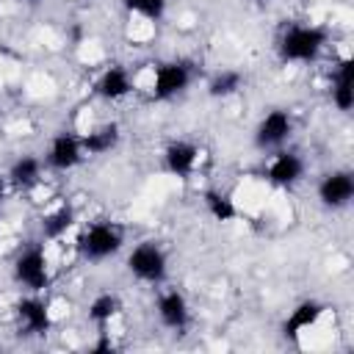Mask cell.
<instances>
[{
    "label": "cell",
    "mask_w": 354,
    "mask_h": 354,
    "mask_svg": "<svg viewBox=\"0 0 354 354\" xmlns=\"http://www.w3.org/2000/svg\"><path fill=\"white\" fill-rule=\"evenodd\" d=\"M326 44V33L315 25H290L279 39L285 61H313Z\"/></svg>",
    "instance_id": "6da1fadb"
},
{
    "label": "cell",
    "mask_w": 354,
    "mask_h": 354,
    "mask_svg": "<svg viewBox=\"0 0 354 354\" xmlns=\"http://www.w3.org/2000/svg\"><path fill=\"white\" fill-rule=\"evenodd\" d=\"M119 246H122V230L111 221H97L77 238V249L88 260H105L113 252H119Z\"/></svg>",
    "instance_id": "7a4b0ae2"
},
{
    "label": "cell",
    "mask_w": 354,
    "mask_h": 354,
    "mask_svg": "<svg viewBox=\"0 0 354 354\" xmlns=\"http://www.w3.org/2000/svg\"><path fill=\"white\" fill-rule=\"evenodd\" d=\"M127 268L144 282H160L166 277V254L155 243H138L127 257Z\"/></svg>",
    "instance_id": "3957f363"
},
{
    "label": "cell",
    "mask_w": 354,
    "mask_h": 354,
    "mask_svg": "<svg viewBox=\"0 0 354 354\" xmlns=\"http://www.w3.org/2000/svg\"><path fill=\"white\" fill-rule=\"evenodd\" d=\"M14 277H17V282H22L28 290H41V288H47L50 274H47V257H44V252H41L39 246L25 249V252L17 257V263H14Z\"/></svg>",
    "instance_id": "277c9868"
},
{
    "label": "cell",
    "mask_w": 354,
    "mask_h": 354,
    "mask_svg": "<svg viewBox=\"0 0 354 354\" xmlns=\"http://www.w3.org/2000/svg\"><path fill=\"white\" fill-rule=\"evenodd\" d=\"M191 83V72L185 64L180 61H171V64H160L155 69V83H152V91L158 100H169V97H177L180 91H185Z\"/></svg>",
    "instance_id": "5b68a950"
},
{
    "label": "cell",
    "mask_w": 354,
    "mask_h": 354,
    "mask_svg": "<svg viewBox=\"0 0 354 354\" xmlns=\"http://www.w3.org/2000/svg\"><path fill=\"white\" fill-rule=\"evenodd\" d=\"M318 196L326 207H343L351 202L354 196V180L348 171H335V174H326L318 185Z\"/></svg>",
    "instance_id": "8992f818"
},
{
    "label": "cell",
    "mask_w": 354,
    "mask_h": 354,
    "mask_svg": "<svg viewBox=\"0 0 354 354\" xmlns=\"http://www.w3.org/2000/svg\"><path fill=\"white\" fill-rule=\"evenodd\" d=\"M80 158H83V144H80V138H75V136H69V133H61V136L53 138L50 152H47V163H50L53 169L66 171V169L77 166Z\"/></svg>",
    "instance_id": "52a82bcc"
},
{
    "label": "cell",
    "mask_w": 354,
    "mask_h": 354,
    "mask_svg": "<svg viewBox=\"0 0 354 354\" xmlns=\"http://www.w3.org/2000/svg\"><path fill=\"white\" fill-rule=\"evenodd\" d=\"M17 313H19V321H22L28 335H41V332L50 329V310H47V304L39 296L22 299L17 304Z\"/></svg>",
    "instance_id": "ba28073f"
},
{
    "label": "cell",
    "mask_w": 354,
    "mask_h": 354,
    "mask_svg": "<svg viewBox=\"0 0 354 354\" xmlns=\"http://www.w3.org/2000/svg\"><path fill=\"white\" fill-rule=\"evenodd\" d=\"M290 136V116L285 111H271L257 124V144L260 147H277Z\"/></svg>",
    "instance_id": "9c48e42d"
},
{
    "label": "cell",
    "mask_w": 354,
    "mask_h": 354,
    "mask_svg": "<svg viewBox=\"0 0 354 354\" xmlns=\"http://www.w3.org/2000/svg\"><path fill=\"white\" fill-rule=\"evenodd\" d=\"M163 158H166V169H169L171 174L188 177V174L194 171V166H196L199 149H196L194 144H188V141H171V144L166 147Z\"/></svg>",
    "instance_id": "30bf717a"
},
{
    "label": "cell",
    "mask_w": 354,
    "mask_h": 354,
    "mask_svg": "<svg viewBox=\"0 0 354 354\" xmlns=\"http://www.w3.org/2000/svg\"><path fill=\"white\" fill-rule=\"evenodd\" d=\"M158 315L169 329H183L188 324V301L177 290H166L158 299Z\"/></svg>",
    "instance_id": "8fae6325"
},
{
    "label": "cell",
    "mask_w": 354,
    "mask_h": 354,
    "mask_svg": "<svg viewBox=\"0 0 354 354\" xmlns=\"http://www.w3.org/2000/svg\"><path fill=\"white\" fill-rule=\"evenodd\" d=\"M304 171V163L299 155L293 152H279L274 155V160L268 163V180L274 185H293Z\"/></svg>",
    "instance_id": "7c38bea8"
},
{
    "label": "cell",
    "mask_w": 354,
    "mask_h": 354,
    "mask_svg": "<svg viewBox=\"0 0 354 354\" xmlns=\"http://www.w3.org/2000/svg\"><path fill=\"white\" fill-rule=\"evenodd\" d=\"M332 100L340 111H348L354 105V61L351 58H343L337 72H335V80H332Z\"/></svg>",
    "instance_id": "4fadbf2b"
},
{
    "label": "cell",
    "mask_w": 354,
    "mask_h": 354,
    "mask_svg": "<svg viewBox=\"0 0 354 354\" xmlns=\"http://www.w3.org/2000/svg\"><path fill=\"white\" fill-rule=\"evenodd\" d=\"M130 75L124 72V69H119V66H111V69H105L102 72V77L97 80V91H100V97H105V100H122V97H127L130 94Z\"/></svg>",
    "instance_id": "5bb4252c"
},
{
    "label": "cell",
    "mask_w": 354,
    "mask_h": 354,
    "mask_svg": "<svg viewBox=\"0 0 354 354\" xmlns=\"http://www.w3.org/2000/svg\"><path fill=\"white\" fill-rule=\"evenodd\" d=\"M321 313H324V307L318 304V301H313V299H307V301H301L293 313H290V318L285 321V335L288 337H296L299 332H304V329H310L318 318H321Z\"/></svg>",
    "instance_id": "9a60e30c"
},
{
    "label": "cell",
    "mask_w": 354,
    "mask_h": 354,
    "mask_svg": "<svg viewBox=\"0 0 354 354\" xmlns=\"http://www.w3.org/2000/svg\"><path fill=\"white\" fill-rule=\"evenodd\" d=\"M116 141H119V127L116 124H102V127H97V130H91L80 138L83 152H88V155H102V152L113 149Z\"/></svg>",
    "instance_id": "2e32d148"
},
{
    "label": "cell",
    "mask_w": 354,
    "mask_h": 354,
    "mask_svg": "<svg viewBox=\"0 0 354 354\" xmlns=\"http://www.w3.org/2000/svg\"><path fill=\"white\" fill-rule=\"evenodd\" d=\"M39 174H41V163L36 158L25 155V158L14 160V166L8 171V183L17 185V188H30V185L39 183Z\"/></svg>",
    "instance_id": "e0dca14e"
},
{
    "label": "cell",
    "mask_w": 354,
    "mask_h": 354,
    "mask_svg": "<svg viewBox=\"0 0 354 354\" xmlns=\"http://www.w3.org/2000/svg\"><path fill=\"white\" fill-rule=\"evenodd\" d=\"M119 310H122L119 296H113V293H100V296L88 304V318H91L94 324H108Z\"/></svg>",
    "instance_id": "ac0fdd59"
},
{
    "label": "cell",
    "mask_w": 354,
    "mask_h": 354,
    "mask_svg": "<svg viewBox=\"0 0 354 354\" xmlns=\"http://www.w3.org/2000/svg\"><path fill=\"white\" fill-rule=\"evenodd\" d=\"M241 83H243L241 72H235V69H224V72L213 75V80L207 83V91H210L213 97H230V94H235V91L241 88Z\"/></svg>",
    "instance_id": "d6986e66"
},
{
    "label": "cell",
    "mask_w": 354,
    "mask_h": 354,
    "mask_svg": "<svg viewBox=\"0 0 354 354\" xmlns=\"http://www.w3.org/2000/svg\"><path fill=\"white\" fill-rule=\"evenodd\" d=\"M72 221H75V213H72L69 207H58L55 213L44 216V221H41V232H44V238H61V235L72 227Z\"/></svg>",
    "instance_id": "ffe728a7"
},
{
    "label": "cell",
    "mask_w": 354,
    "mask_h": 354,
    "mask_svg": "<svg viewBox=\"0 0 354 354\" xmlns=\"http://www.w3.org/2000/svg\"><path fill=\"white\" fill-rule=\"evenodd\" d=\"M205 205H207V213L216 218V221H232L235 218V205H232V199L230 196H224V194H218V191H207L205 194Z\"/></svg>",
    "instance_id": "44dd1931"
},
{
    "label": "cell",
    "mask_w": 354,
    "mask_h": 354,
    "mask_svg": "<svg viewBox=\"0 0 354 354\" xmlns=\"http://www.w3.org/2000/svg\"><path fill=\"white\" fill-rule=\"evenodd\" d=\"M124 6L147 19H160L166 11V0H124Z\"/></svg>",
    "instance_id": "7402d4cb"
},
{
    "label": "cell",
    "mask_w": 354,
    "mask_h": 354,
    "mask_svg": "<svg viewBox=\"0 0 354 354\" xmlns=\"http://www.w3.org/2000/svg\"><path fill=\"white\" fill-rule=\"evenodd\" d=\"M94 351H113V343H111V340H100V343L94 346Z\"/></svg>",
    "instance_id": "603a6c76"
},
{
    "label": "cell",
    "mask_w": 354,
    "mask_h": 354,
    "mask_svg": "<svg viewBox=\"0 0 354 354\" xmlns=\"http://www.w3.org/2000/svg\"><path fill=\"white\" fill-rule=\"evenodd\" d=\"M3 196H6V177L0 174V202H3Z\"/></svg>",
    "instance_id": "cb8c5ba5"
},
{
    "label": "cell",
    "mask_w": 354,
    "mask_h": 354,
    "mask_svg": "<svg viewBox=\"0 0 354 354\" xmlns=\"http://www.w3.org/2000/svg\"><path fill=\"white\" fill-rule=\"evenodd\" d=\"M25 3H36V0H25Z\"/></svg>",
    "instance_id": "d4e9b609"
},
{
    "label": "cell",
    "mask_w": 354,
    "mask_h": 354,
    "mask_svg": "<svg viewBox=\"0 0 354 354\" xmlns=\"http://www.w3.org/2000/svg\"><path fill=\"white\" fill-rule=\"evenodd\" d=\"M257 3H266V0H257Z\"/></svg>",
    "instance_id": "484cf974"
}]
</instances>
